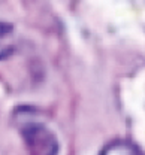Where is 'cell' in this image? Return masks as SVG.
Masks as SVG:
<instances>
[{
  "label": "cell",
  "mask_w": 145,
  "mask_h": 155,
  "mask_svg": "<svg viewBox=\"0 0 145 155\" xmlns=\"http://www.w3.org/2000/svg\"><path fill=\"white\" fill-rule=\"evenodd\" d=\"M22 137L30 149V155H56L57 139L45 125L29 122L22 127Z\"/></svg>",
  "instance_id": "obj_1"
},
{
  "label": "cell",
  "mask_w": 145,
  "mask_h": 155,
  "mask_svg": "<svg viewBox=\"0 0 145 155\" xmlns=\"http://www.w3.org/2000/svg\"><path fill=\"white\" fill-rule=\"evenodd\" d=\"M17 46V33L12 24L0 21V60L11 55Z\"/></svg>",
  "instance_id": "obj_2"
},
{
  "label": "cell",
  "mask_w": 145,
  "mask_h": 155,
  "mask_svg": "<svg viewBox=\"0 0 145 155\" xmlns=\"http://www.w3.org/2000/svg\"><path fill=\"white\" fill-rule=\"evenodd\" d=\"M100 155H144L133 143L126 140L111 142L102 149Z\"/></svg>",
  "instance_id": "obj_3"
}]
</instances>
